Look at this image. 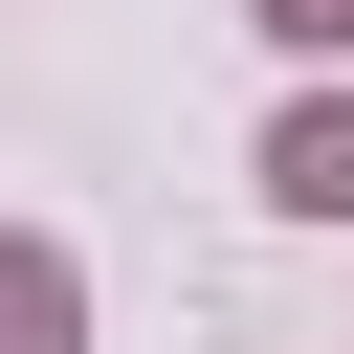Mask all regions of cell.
<instances>
[{
	"mask_svg": "<svg viewBox=\"0 0 354 354\" xmlns=\"http://www.w3.org/2000/svg\"><path fill=\"white\" fill-rule=\"evenodd\" d=\"M0 354H88V288H66V243H22V221H0Z\"/></svg>",
	"mask_w": 354,
	"mask_h": 354,
	"instance_id": "7a4b0ae2",
	"label": "cell"
},
{
	"mask_svg": "<svg viewBox=\"0 0 354 354\" xmlns=\"http://www.w3.org/2000/svg\"><path fill=\"white\" fill-rule=\"evenodd\" d=\"M243 22H266V44H310V66L354 44V0H243Z\"/></svg>",
	"mask_w": 354,
	"mask_h": 354,
	"instance_id": "3957f363",
	"label": "cell"
},
{
	"mask_svg": "<svg viewBox=\"0 0 354 354\" xmlns=\"http://www.w3.org/2000/svg\"><path fill=\"white\" fill-rule=\"evenodd\" d=\"M266 199L288 221H354V88H288L266 111Z\"/></svg>",
	"mask_w": 354,
	"mask_h": 354,
	"instance_id": "6da1fadb",
	"label": "cell"
}]
</instances>
